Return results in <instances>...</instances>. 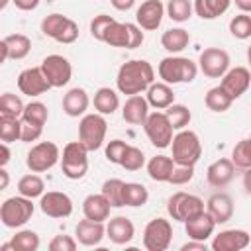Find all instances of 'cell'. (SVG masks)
Returning a JSON list of instances; mask_svg holds the SVG:
<instances>
[{"instance_id":"28","label":"cell","mask_w":251,"mask_h":251,"mask_svg":"<svg viewBox=\"0 0 251 251\" xmlns=\"http://www.w3.org/2000/svg\"><path fill=\"white\" fill-rule=\"evenodd\" d=\"M175 165H176V163L173 161V157L155 155V157H151L149 163H147V175H149L153 180H157V182H169Z\"/></svg>"},{"instance_id":"58","label":"cell","mask_w":251,"mask_h":251,"mask_svg":"<svg viewBox=\"0 0 251 251\" xmlns=\"http://www.w3.org/2000/svg\"><path fill=\"white\" fill-rule=\"evenodd\" d=\"M241 12H245V14H251V0H231Z\"/></svg>"},{"instance_id":"6","label":"cell","mask_w":251,"mask_h":251,"mask_svg":"<svg viewBox=\"0 0 251 251\" xmlns=\"http://www.w3.org/2000/svg\"><path fill=\"white\" fill-rule=\"evenodd\" d=\"M31 216H33L31 198H25L22 194L6 198L0 206V220L6 227H22L31 220Z\"/></svg>"},{"instance_id":"55","label":"cell","mask_w":251,"mask_h":251,"mask_svg":"<svg viewBox=\"0 0 251 251\" xmlns=\"http://www.w3.org/2000/svg\"><path fill=\"white\" fill-rule=\"evenodd\" d=\"M180 249H182V251H206V241L190 239V241H188V243H184Z\"/></svg>"},{"instance_id":"15","label":"cell","mask_w":251,"mask_h":251,"mask_svg":"<svg viewBox=\"0 0 251 251\" xmlns=\"http://www.w3.org/2000/svg\"><path fill=\"white\" fill-rule=\"evenodd\" d=\"M220 86H222L233 100H237V98L243 96V94L247 92V88L251 86V73H249V69H245V67H233V69H229V71L222 76Z\"/></svg>"},{"instance_id":"9","label":"cell","mask_w":251,"mask_h":251,"mask_svg":"<svg viewBox=\"0 0 251 251\" xmlns=\"http://www.w3.org/2000/svg\"><path fill=\"white\" fill-rule=\"evenodd\" d=\"M61 161V151L53 141H41L33 145L25 155V165L31 173H45Z\"/></svg>"},{"instance_id":"30","label":"cell","mask_w":251,"mask_h":251,"mask_svg":"<svg viewBox=\"0 0 251 251\" xmlns=\"http://www.w3.org/2000/svg\"><path fill=\"white\" fill-rule=\"evenodd\" d=\"M94 108L98 114L102 116H112L118 108H120V98H118V92L108 88V86H102L94 92Z\"/></svg>"},{"instance_id":"46","label":"cell","mask_w":251,"mask_h":251,"mask_svg":"<svg viewBox=\"0 0 251 251\" xmlns=\"http://www.w3.org/2000/svg\"><path fill=\"white\" fill-rule=\"evenodd\" d=\"M143 165H145V153L139 147L129 145L126 155H124V159H122V167L126 171H139Z\"/></svg>"},{"instance_id":"23","label":"cell","mask_w":251,"mask_h":251,"mask_svg":"<svg viewBox=\"0 0 251 251\" xmlns=\"http://www.w3.org/2000/svg\"><path fill=\"white\" fill-rule=\"evenodd\" d=\"M206 210H208V214L214 218L216 224H226V222H229L231 216H233V200H231V196L226 194V192H216V194H212V196L208 198Z\"/></svg>"},{"instance_id":"7","label":"cell","mask_w":251,"mask_h":251,"mask_svg":"<svg viewBox=\"0 0 251 251\" xmlns=\"http://www.w3.org/2000/svg\"><path fill=\"white\" fill-rule=\"evenodd\" d=\"M143 129H145V133H147V137H149L153 147H157V149L171 147L173 137H175L173 135L175 127H173V124H171V120H169V116L165 112H151L147 116L145 124H143Z\"/></svg>"},{"instance_id":"44","label":"cell","mask_w":251,"mask_h":251,"mask_svg":"<svg viewBox=\"0 0 251 251\" xmlns=\"http://www.w3.org/2000/svg\"><path fill=\"white\" fill-rule=\"evenodd\" d=\"M231 161L237 169H249L251 167V137L249 139H241L233 151H231Z\"/></svg>"},{"instance_id":"48","label":"cell","mask_w":251,"mask_h":251,"mask_svg":"<svg viewBox=\"0 0 251 251\" xmlns=\"http://www.w3.org/2000/svg\"><path fill=\"white\" fill-rule=\"evenodd\" d=\"M192 176H194V167L192 165H175L169 182L180 186V184H188L192 180Z\"/></svg>"},{"instance_id":"36","label":"cell","mask_w":251,"mask_h":251,"mask_svg":"<svg viewBox=\"0 0 251 251\" xmlns=\"http://www.w3.org/2000/svg\"><path fill=\"white\" fill-rule=\"evenodd\" d=\"M124 180L120 178H108L102 184V194L106 196V200L112 204V208H122L124 206Z\"/></svg>"},{"instance_id":"45","label":"cell","mask_w":251,"mask_h":251,"mask_svg":"<svg viewBox=\"0 0 251 251\" xmlns=\"http://www.w3.org/2000/svg\"><path fill=\"white\" fill-rule=\"evenodd\" d=\"M67 22H69V18L63 16V14H49L41 22V31H43V35H47L51 39H57V35L61 33V29L65 27Z\"/></svg>"},{"instance_id":"51","label":"cell","mask_w":251,"mask_h":251,"mask_svg":"<svg viewBox=\"0 0 251 251\" xmlns=\"http://www.w3.org/2000/svg\"><path fill=\"white\" fill-rule=\"evenodd\" d=\"M78 245V241L71 235H55L49 241V249L51 251H75Z\"/></svg>"},{"instance_id":"59","label":"cell","mask_w":251,"mask_h":251,"mask_svg":"<svg viewBox=\"0 0 251 251\" xmlns=\"http://www.w3.org/2000/svg\"><path fill=\"white\" fill-rule=\"evenodd\" d=\"M243 188L247 194H251V167L245 169V173H243Z\"/></svg>"},{"instance_id":"5","label":"cell","mask_w":251,"mask_h":251,"mask_svg":"<svg viewBox=\"0 0 251 251\" xmlns=\"http://www.w3.org/2000/svg\"><path fill=\"white\" fill-rule=\"evenodd\" d=\"M106 131H108V124H106L102 114H98V112L96 114H84L80 124H78V141L88 151H96L104 145Z\"/></svg>"},{"instance_id":"29","label":"cell","mask_w":251,"mask_h":251,"mask_svg":"<svg viewBox=\"0 0 251 251\" xmlns=\"http://www.w3.org/2000/svg\"><path fill=\"white\" fill-rule=\"evenodd\" d=\"M188 43H190V33L182 27H171V29L163 31V35H161V45L173 55L184 51L188 47Z\"/></svg>"},{"instance_id":"20","label":"cell","mask_w":251,"mask_h":251,"mask_svg":"<svg viewBox=\"0 0 251 251\" xmlns=\"http://www.w3.org/2000/svg\"><path fill=\"white\" fill-rule=\"evenodd\" d=\"M216 226H218V224L214 222V218L208 214V210H204V212H200L198 216H194V218H190V220L184 222V231H186V235H188L190 239L206 241V239L214 233Z\"/></svg>"},{"instance_id":"37","label":"cell","mask_w":251,"mask_h":251,"mask_svg":"<svg viewBox=\"0 0 251 251\" xmlns=\"http://www.w3.org/2000/svg\"><path fill=\"white\" fill-rule=\"evenodd\" d=\"M167 16L173 20V22H188V18L192 16L194 12V4L190 0H169L167 2Z\"/></svg>"},{"instance_id":"56","label":"cell","mask_w":251,"mask_h":251,"mask_svg":"<svg viewBox=\"0 0 251 251\" xmlns=\"http://www.w3.org/2000/svg\"><path fill=\"white\" fill-rule=\"evenodd\" d=\"M110 4L120 12H127L129 8H133L135 0H110Z\"/></svg>"},{"instance_id":"62","label":"cell","mask_w":251,"mask_h":251,"mask_svg":"<svg viewBox=\"0 0 251 251\" xmlns=\"http://www.w3.org/2000/svg\"><path fill=\"white\" fill-rule=\"evenodd\" d=\"M8 2H10V0H0V10H4V8L8 6Z\"/></svg>"},{"instance_id":"21","label":"cell","mask_w":251,"mask_h":251,"mask_svg":"<svg viewBox=\"0 0 251 251\" xmlns=\"http://www.w3.org/2000/svg\"><path fill=\"white\" fill-rule=\"evenodd\" d=\"M149 102L147 98H143L141 94H133L126 100L124 108H122V118L131 124V126H143L147 116H149Z\"/></svg>"},{"instance_id":"39","label":"cell","mask_w":251,"mask_h":251,"mask_svg":"<svg viewBox=\"0 0 251 251\" xmlns=\"http://www.w3.org/2000/svg\"><path fill=\"white\" fill-rule=\"evenodd\" d=\"M0 139L4 143L22 139V118H4L0 116Z\"/></svg>"},{"instance_id":"1","label":"cell","mask_w":251,"mask_h":251,"mask_svg":"<svg viewBox=\"0 0 251 251\" xmlns=\"http://www.w3.org/2000/svg\"><path fill=\"white\" fill-rule=\"evenodd\" d=\"M155 78V71L151 67L149 61L145 59H131L126 61L120 69H118V76H116V86L122 94L133 96V94H141L145 92Z\"/></svg>"},{"instance_id":"42","label":"cell","mask_w":251,"mask_h":251,"mask_svg":"<svg viewBox=\"0 0 251 251\" xmlns=\"http://www.w3.org/2000/svg\"><path fill=\"white\" fill-rule=\"evenodd\" d=\"M165 114L169 116V120H171L175 129H184L190 124V120H192V114H190V110L184 104H171L165 110Z\"/></svg>"},{"instance_id":"19","label":"cell","mask_w":251,"mask_h":251,"mask_svg":"<svg viewBox=\"0 0 251 251\" xmlns=\"http://www.w3.org/2000/svg\"><path fill=\"white\" fill-rule=\"evenodd\" d=\"M104 233H106V227H104V222H94V220H80L75 227V235H76V241L84 247H94L98 245L102 239H104Z\"/></svg>"},{"instance_id":"16","label":"cell","mask_w":251,"mask_h":251,"mask_svg":"<svg viewBox=\"0 0 251 251\" xmlns=\"http://www.w3.org/2000/svg\"><path fill=\"white\" fill-rule=\"evenodd\" d=\"M251 243V235L245 229H224L212 239L214 251H241Z\"/></svg>"},{"instance_id":"22","label":"cell","mask_w":251,"mask_h":251,"mask_svg":"<svg viewBox=\"0 0 251 251\" xmlns=\"http://www.w3.org/2000/svg\"><path fill=\"white\" fill-rule=\"evenodd\" d=\"M233 176H235V165L231 159H218L206 171V178L214 188L227 186L233 180Z\"/></svg>"},{"instance_id":"11","label":"cell","mask_w":251,"mask_h":251,"mask_svg":"<svg viewBox=\"0 0 251 251\" xmlns=\"http://www.w3.org/2000/svg\"><path fill=\"white\" fill-rule=\"evenodd\" d=\"M198 69L208 78H222L229 71V55L222 47H206L200 53Z\"/></svg>"},{"instance_id":"61","label":"cell","mask_w":251,"mask_h":251,"mask_svg":"<svg viewBox=\"0 0 251 251\" xmlns=\"http://www.w3.org/2000/svg\"><path fill=\"white\" fill-rule=\"evenodd\" d=\"M0 251H16V247H14V243L10 241V243H4V245H0Z\"/></svg>"},{"instance_id":"33","label":"cell","mask_w":251,"mask_h":251,"mask_svg":"<svg viewBox=\"0 0 251 251\" xmlns=\"http://www.w3.org/2000/svg\"><path fill=\"white\" fill-rule=\"evenodd\" d=\"M231 102H233V98H231L222 86H214V88H210V90L206 92V96H204V104H206V108L212 110V112H218V114L229 110Z\"/></svg>"},{"instance_id":"27","label":"cell","mask_w":251,"mask_h":251,"mask_svg":"<svg viewBox=\"0 0 251 251\" xmlns=\"http://www.w3.org/2000/svg\"><path fill=\"white\" fill-rule=\"evenodd\" d=\"M145 92L149 106H153L155 110H167L171 104H175V92L167 82H153Z\"/></svg>"},{"instance_id":"54","label":"cell","mask_w":251,"mask_h":251,"mask_svg":"<svg viewBox=\"0 0 251 251\" xmlns=\"http://www.w3.org/2000/svg\"><path fill=\"white\" fill-rule=\"evenodd\" d=\"M12 2L16 4L18 10H22V12H31V10H35V8L39 6L41 0H12Z\"/></svg>"},{"instance_id":"50","label":"cell","mask_w":251,"mask_h":251,"mask_svg":"<svg viewBox=\"0 0 251 251\" xmlns=\"http://www.w3.org/2000/svg\"><path fill=\"white\" fill-rule=\"evenodd\" d=\"M78 39V25L75 20L69 18V22L65 24V27L61 29V33L57 35V43H63V45H69V43H75Z\"/></svg>"},{"instance_id":"25","label":"cell","mask_w":251,"mask_h":251,"mask_svg":"<svg viewBox=\"0 0 251 251\" xmlns=\"http://www.w3.org/2000/svg\"><path fill=\"white\" fill-rule=\"evenodd\" d=\"M110 210H112V204L106 200V196L102 192L100 194H88L82 202L84 218L94 220V222H106L110 218Z\"/></svg>"},{"instance_id":"2","label":"cell","mask_w":251,"mask_h":251,"mask_svg":"<svg viewBox=\"0 0 251 251\" xmlns=\"http://www.w3.org/2000/svg\"><path fill=\"white\" fill-rule=\"evenodd\" d=\"M159 76L167 84H178V82H192L198 75V65L188 57H165L159 63Z\"/></svg>"},{"instance_id":"26","label":"cell","mask_w":251,"mask_h":251,"mask_svg":"<svg viewBox=\"0 0 251 251\" xmlns=\"http://www.w3.org/2000/svg\"><path fill=\"white\" fill-rule=\"evenodd\" d=\"M88 104H90V98H88V92L84 88H71L65 96H63V112L71 118H78V116H84V112L88 110Z\"/></svg>"},{"instance_id":"38","label":"cell","mask_w":251,"mask_h":251,"mask_svg":"<svg viewBox=\"0 0 251 251\" xmlns=\"http://www.w3.org/2000/svg\"><path fill=\"white\" fill-rule=\"evenodd\" d=\"M24 102L20 96L12 94V92H4L0 96V116L4 118H22L24 114Z\"/></svg>"},{"instance_id":"43","label":"cell","mask_w":251,"mask_h":251,"mask_svg":"<svg viewBox=\"0 0 251 251\" xmlns=\"http://www.w3.org/2000/svg\"><path fill=\"white\" fill-rule=\"evenodd\" d=\"M229 33L235 39H249L251 37V16L241 12L229 20Z\"/></svg>"},{"instance_id":"4","label":"cell","mask_w":251,"mask_h":251,"mask_svg":"<svg viewBox=\"0 0 251 251\" xmlns=\"http://www.w3.org/2000/svg\"><path fill=\"white\" fill-rule=\"evenodd\" d=\"M61 171L71 180H78L86 175V171H88V149L80 141H71L63 147Z\"/></svg>"},{"instance_id":"13","label":"cell","mask_w":251,"mask_h":251,"mask_svg":"<svg viewBox=\"0 0 251 251\" xmlns=\"http://www.w3.org/2000/svg\"><path fill=\"white\" fill-rule=\"evenodd\" d=\"M18 88L25 96H41L51 88V84L41 67H29L18 75Z\"/></svg>"},{"instance_id":"8","label":"cell","mask_w":251,"mask_h":251,"mask_svg":"<svg viewBox=\"0 0 251 251\" xmlns=\"http://www.w3.org/2000/svg\"><path fill=\"white\" fill-rule=\"evenodd\" d=\"M167 212L175 222H186L194 216H198L200 212H204V200L196 194H188V192H175L169 200H167Z\"/></svg>"},{"instance_id":"18","label":"cell","mask_w":251,"mask_h":251,"mask_svg":"<svg viewBox=\"0 0 251 251\" xmlns=\"http://www.w3.org/2000/svg\"><path fill=\"white\" fill-rule=\"evenodd\" d=\"M0 51H2V57L0 61H8V59H24L29 55L31 51V39L24 33H12V35H6L2 41H0Z\"/></svg>"},{"instance_id":"60","label":"cell","mask_w":251,"mask_h":251,"mask_svg":"<svg viewBox=\"0 0 251 251\" xmlns=\"http://www.w3.org/2000/svg\"><path fill=\"white\" fill-rule=\"evenodd\" d=\"M0 176H2V184H0V190H4V188L8 186V182H10V176H8V171H6L4 167H0Z\"/></svg>"},{"instance_id":"41","label":"cell","mask_w":251,"mask_h":251,"mask_svg":"<svg viewBox=\"0 0 251 251\" xmlns=\"http://www.w3.org/2000/svg\"><path fill=\"white\" fill-rule=\"evenodd\" d=\"M47 118H49V112H47V106L43 102H29L24 108V114H22L24 122H29V124H35V126H45Z\"/></svg>"},{"instance_id":"40","label":"cell","mask_w":251,"mask_h":251,"mask_svg":"<svg viewBox=\"0 0 251 251\" xmlns=\"http://www.w3.org/2000/svg\"><path fill=\"white\" fill-rule=\"evenodd\" d=\"M12 243L16 247V251H37L39 249V235L31 229H20L16 231V235L12 237Z\"/></svg>"},{"instance_id":"57","label":"cell","mask_w":251,"mask_h":251,"mask_svg":"<svg viewBox=\"0 0 251 251\" xmlns=\"http://www.w3.org/2000/svg\"><path fill=\"white\" fill-rule=\"evenodd\" d=\"M8 161H10V147H8V143L2 141V145H0V167H6Z\"/></svg>"},{"instance_id":"53","label":"cell","mask_w":251,"mask_h":251,"mask_svg":"<svg viewBox=\"0 0 251 251\" xmlns=\"http://www.w3.org/2000/svg\"><path fill=\"white\" fill-rule=\"evenodd\" d=\"M127 31H129V45L127 49H137L143 43V31L137 24H127Z\"/></svg>"},{"instance_id":"31","label":"cell","mask_w":251,"mask_h":251,"mask_svg":"<svg viewBox=\"0 0 251 251\" xmlns=\"http://www.w3.org/2000/svg\"><path fill=\"white\" fill-rule=\"evenodd\" d=\"M231 0H194V12L202 20H216L226 14Z\"/></svg>"},{"instance_id":"17","label":"cell","mask_w":251,"mask_h":251,"mask_svg":"<svg viewBox=\"0 0 251 251\" xmlns=\"http://www.w3.org/2000/svg\"><path fill=\"white\" fill-rule=\"evenodd\" d=\"M163 16H165V6L159 0H145L135 12V22L141 29L153 31L161 25Z\"/></svg>"},{"instance_id":"12","label":"cell","mask_w":251,"mask_h":251,"mask_svg":"<svg viewBox=\"0 0 251 251\" xmlns=\"http://www.w3.org/2000/svg\"><path fill=\"white\" fill-rule=\"evenodd\" d=\"M39 67H41L43 75L47 76L51 88H61V86L69 84V80L73 76V67H71L69 59L63 55H47Z\"/></svg>"},{"instance_id":"47","label":"cell","mask_w":251,"mask_h":251,"mask_svg":"<svg viewBox=\"0 0 251 251\" xmlns=\"http://www.w3.org/2000/svg\"><path fill=\"white\" fill-rule=\"evenodd\" d=\"M127 147L129 145L124 139H112V141H108V145H106V159L110 163H114V165H122V159H124Z\"/></svg>"},{"instance_id":"24","label":"cell","mask_w":251,"mask_h":251,"mask_svg":"<svg viewBox=\"0 0 251 251\" xmlns=\"http://www.w3.org/2000/svg\"><path fill=\"white\" fill-rule=\"evenodd\" d=\"M106 235L110 237L112 243L116 245H126L133 239L135 235V226L131 224L129 218L126 216H116V218H110L108 226H106Z\"/></svg>"},{"instance_id":"34","label":"cell","mask_w":251,"mask_h":251,"mask_svg":"<svg viewBox=\"0 0 251 251\" xmlns=\"http://www.w3.org/2000/svg\"><path fill=\"white\" fill-rule=\"evenodd\" d=\"M43 190H45V182L39 175L31 173V175H24L20 180H18V192L25 198H37V196H43Z\"/></svg>"},{"instance_id":"52","label":"cell","mask_w":251,"mask_h":251,"mask_svg":"<svg viewBox=\"0 0 251 251\" xmlns=\"http://www.w3.org/2000/svg\"><path fill=\"white\" fill-rule=\"evenodd\" d=\"M43 133V126H35V124H29V122H24L22 120V139L24 143H31V141H37Z\"/></svg>"},{"instance_id":"49","label":"cell","mask_w":251,"mask_h":251,"mask_svg":"<svg viewBox=\"0 0 251 251\" xmlns=\"http://www.w3.org/2000/svg\"><path fill=\"white\" fill-rule=\"evenodd\" d=\"M112 22H114V18L108 16V14H100V16H96V18L90 22V33H92V37L98 39V41H102L106 29H108V25H110Z\"/></svg>"},{"instance_id":"35","label":"cell","mask_w":251,"mask_h":251,"mask_svg":"<svg viewBox=\"0 0 251 251\" xmlns=\"http://www.w3.org/2000/svg\"><path fill=\"white\" fill-rule=\"evenodd\" d=\"M149 200V192L141 182H126L124 184V206H143Z\"/></svg>"},{"instance_id":"32","label":"cell","mask_w":251,"mask_h":251,"mask_svg":"<svg viewBox=\"0 0 251 251\" xmlns=\"http://www.w3.org/2000/svg\"><path fill=\"white\" fill-rule=\"evenodd\" d=\"M104 43H108L110 47H124L127 49L129 45V31H127V24H122V22H112L104 33Z\"/></svg>"},{"instance_id":"10","label":"cell","mask_w":251,"mask_h":251,"mask_svg":"<svg viewBox=\"0 0 251 251\" xmlns=\"http://www.w3.org/2000/svg\"><path fill=\"white\" fill-rule=\"evenodd\" d=\"M173 239V226L165 218L151 220L143 229V247L147 251H165Z\"/></svg>"},{"instance_id":"3","label":"cell","mask_w":251,"mask_h":251,"mask_svg":"<svg viewBox=\"0 0 251 251\" xmlns=\"http://www.w3.org/2000/svg\"><path fill=\"white\" fill-rule=\"evenodd\" d=\"M173 161L176 165H196L202 155V143L198 135L192 129H178V133L173 137Z\"/></svg>"},{"instance_id":"14","label":"cell","mask_w":251,"mask_h":251,"mask_svg":"<svg viewBox=\"0 0 251 251\" xmlns=\"http://www.w3.org/2000/svg\"><path fill=\"white\" fill-rule=\"evenodd\" d=\"M39 208L49 218H69L73 214V200L65 192L49 190V192H43L39 200Z\"/></svg>"},{"instance_id":"63","label":"cell","mask_w":251,"mask_h":251,"mask_svg":"<svg viewBox=\"0 0 251 251\" xmlns=\"http://www.w3.org/2000/svg\"><path fill=\"white\" fill-rule=\"evenodd\" d=\"M247 61H249V65H251V45L247 47Z\"/></svg>"}]
</instances>
